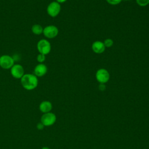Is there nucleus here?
<instances>
[{"label":"nucleus","mask_w":149,"mask_h":149,"mask_svg":"<svg viewBox=\"0 0 149 149\" xmlns=\"http://www.w3.org/2000/svg\"><path fill=\"white\" fill-rule=\"evenodd\" d=\"M20 79L23 87L27 90H34L38 84L37 77L33 74H25Z\"/></svg>","instance_id":"1"},{"label":"nucleus","mask_w":149,"mask_h":149,"mask_svg":"<svg viewBox=\"0 0 149 149\" xmlns=\"http://www.w3.org/2000/svg\"><path fill=\"white\" fill-rule=\"evenodd\" d=\"M56 120V116L55 113L49 112L44 113L41 117V122L44 126H51L53 125Z\"/></svg>","instance_id":"2"},{"label":"nucleus","mask_w":149,"mask_h":149,"mask_svg":"<svg viewBox=\"0 0 149 149\" xmlns=\"http://www.w3.org/2000/svg\"><path fill=\"white\" fill-rule=\"evenodd\" d=\"M37 49L40 54L44 55L48 54L51 49V46L50 42L45 39L40 40L37 43Z\"/></svg>","instance_id":"3"},{"label":"nucleus","mask_w":149,"mask_h":149,"mask_svg":"<svg viewBox=\"0 0 149 149\" xmlns=\"http://www.w3.org/2000/svg\"><path fill=\"white\" fill-rule=\"evenodd\" d=\"M95 77L97 80L101 84H105L109 80L110 75L108 70L105 69H98L95 74Z\"/></svg>","instance_id":"4"},{"label":"nucleus","mask_w":149,"mask_h":149,"mask_svg":"<svg viewBox=\"0 0 149 149\" xmlns=\"http://www.w3.org/2000/svg\"><path fill=\"white\" fill-rule=\"evenodd\" d=\"M61 5L60 3L57 2L56 1H54L51 2L47 9V11L48 14L52 17H56L57 15H58V14L59 13L60 11H61Z\"/></svg>","instance_id":"5"},{"label":"nucleus","mask_w":149,"mask_h":149,"mask_svg":"<svg viewBox=\"0 0 149 149\" xmlns=\"http://www.w3.org/2000/svg\"><path fill=\"white\" fill-rule=\"evenodd\" d=\"M14 65L13 58L7 55H2L0 57V66L4 69H10Z\"/></svg>","instance_id":"6"},{"label":"nucleus","mask_w":149,"mask_h":149,"mask_svg":"<svg viewBox=\"0 0 149 149\" xmlns=\"http://www.w3.org/2000/svg\"><path fill=\"white\" fill-rule=\"evenodd\" d=\"M58 32V29L56 26L54 25H49L43 29L42 33L45 37L48 38H53L57 36Z\"/></svg>","instance_id":"7"},{"label":"nucleus","mask_w":149,"mask_h":149,"mask_svg":"<svg viewBox=\"0 0 149 149\" xmlns=\"http://www.w3.org/2000/svg\"><path fill=\"white\" fill-rule=\"evenodd\" d=\"M10 73L14 78L21 79L24 75V70L21 65L15 64L10 68Z\"/></svg>","instance_id":"8"},{"label":"nucleus","mask_w":149,"mask_h":149,"mask_svg":"<svg viewBox=\"0 0 149 149\" xmlns=\"http://www.w3.org/2000/svg\"><path fill=\"white\" fill-rule=\"evenodd\" d=\"M34 72V75L37 77H42L47 73V67L43 63H39L35 67Z\"/></svg>","instance_id":"9"},{"label":"nucleus","mask_w":149,"mask_h":149,"mask_svg":"<svg viewBox=\"0 0 149 149\" xmlns=\"http://www.w3.org/2000/svg\"><path fill=\"white\" fill-rule=\"evenodd\" d=\"M92 49L96 54H102L104 52L105 47L104 42L100 41H96L92 44Z\"/></svg>","instance_id":"10"},{"label":"nucleus","mask_w":149,"mask_h":149,"mask_svg":"<svg viewBox=\"0 0 149 149\" xmlns=\"http://www.w3.org/2000/svg\"><path fill=\"white\" fill-rule=\"evenodd\" d=\"M52 109V103L49 101H44L40 104L39 109L43 113L51 112Z\"/></svg>","instance_id":"11"},{"label":"nucleus","mask_w":149,"mask_h":149,"mask_svg":"<svg viewBox=\"0 0 149 149\" xmlns=\"http://www.w3.org/2000/svg\"><path fill=\"white\" fill-rule=\"evenodd\" d=\"M43 28L42 27L38 24H36L33 25L31 27L32 32L36 35H40L43 33Z\"/></svg>","instance_id":"12"},{"label":"nucleus","mask_w":149,"mask_h":149,"mask_svg":"<svg viewBox=\"0 0 149 149\" xmlns=\"http://www.w3.org/2000/svg\"><path fill=\"white\" fill-rule=\"evenodd\" d=\"M137 3L140 6H146L149 4V0H136Z\"/></svg>","instance_id":"13"},{"label":"nucleus","mask_w":149,"mask_h":149,"mask_svg":"<svg viewBox=\"0 0 149 149\" xmlns=\"http://www.w3.org/2000/svg\"><path fill=\"white\" fill-rule=\"evenodd\" d=\"M113 41L111 38H107L105 40L104 42V44L105 47H111L113 45Z\"/></svg>","instance_id":"14"},{"label":"nucleus","mask_w":149,"mask_h":149,"mask_svg":"<svg viewBox=\"0 0 149 149\" xmlns=\"http://www.w3.org/2000/svg\"><path fill=\"white\" fill-rule=\"evenodd\" d=\"M37 60L40 63H42L45 60V55L42 54H39L37 56Z\"/></svg>","instance_id":"15"},{"label":"nucleus","mask_w":149,"mask_h":149,"mask_svg":"<svg viewBox=\"0 0 149 149\" xmlns=\"http://www.w3.org/2000/svg\"><path fill=\"white\" fill-rule=\"evenodd\" d=\"M107 2L111 5H115L120 3L122 0H106Z\"/></svg>","instance_id":"16"},{"label":"nucleus","mask_w":149,"mask_h":149,"mask_svg":"<svg viewBox=\"0 0 149 149\" xmlns=\"http://www.w3.org/2000/svg\"><path fill=\"white\" fill-rule=\"evenodd\" d=\"M44 127V126L43 125V124L41 122L37 125V128L38 130H42V129H43Z\"/></svg>","instance_id":"17"},{"label":"nucleus","mask_w":149,"mask_h":149,"mask_svg":"<svg viewBox=\"0 0 149 149\" xmlns=\"http://www.w3.org/2000/svg\"><path fill=\"white\" fill-rule=\"evenodd\" d=\"M98 88H99V90H101V91H104V90H105V86L104 85V84H101V83H100V84L99 85Z\"/></svg>","instance_id":"18"},{"label":"nucleus","mask_w":149,"mask_h":149,"mask_svg":"<svg viewBox=\"0 0 149 149\" xmlns=\"http://www.w3.org/2000/svg\"><path fill=\"white\" fill-rule=\"evenodd\" d=\"M56 2H58V3H63V2H65V1H66L67 0H56Z\"/></svg>","instance_id":"19"},{"label":"nucleus","mask_w":149,"mask_h":149,"mask_svg":"<svg viewBox=\"0 0 149 149\" xmlns=\"http://www.w3.org/2000/svg\"><path fill=\"white\" fill-rule=\"evenodd\" d=\"M41 149H50L49 147H43Z\"/></svg>","instance_id":"20"},{"label":"nucleus","mask_w":149,"mask_h":149,"mask_svg":"<svg viewBox=\"0 0 149 149\" xmlns=\"http://www.w3.org/2000/svg\"><path fill=\"white\" fill-rule=\"evenodd\" d=\"M125 1H129V0H125Z\"/></svg>","instance_id":"21"}]
</instances>
